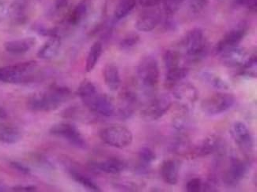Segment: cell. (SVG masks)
Returning a JSON list of instances; mask_svg holds the SVG:
<instances>
[{"mask_svg": "<svg viewBox=\"0 0 257 192\" xmlns=\"http://www.w3.org/2000/svg\"><path fill=\"white\" fill-rule=\"evenodd\" d=\"M92 113L97 114L105 118L113 116L116 108L112 100L106 94H99L95 102L90 109Z\"/></svg>", "mask_w": 257, "mask_h": 192, "instance_id": "d6986e66", "label": "cell"}, {"mask_svg": "<svg viewBox=\"0 0 257 192\" xmlns=\"http://www.w3.org/2000/svg\"><path fill=\"white\" fill-rule=\"evenodd\" d=\"M230 134L237 146L244 152H250L253 148V138L248 128L243 122H235L230 128Z\"/></svg>", "mask_w": 257, "mask_h": 192, "instance_id": "30bf717a", "label": "cell"}, {"mask_svg": "<svg viewBox=\"0 0 257 192\" xmlns=\"http://www.w3.org/2000/svg\"><path fill=\"white\" fill-rule=\"evenodd\" d=\"M4 190H6V188L4 185L0 184V192H4Z\"/></svg>", "mask_w": 257, "mask_h": 192, "instance_id": "f6af8a7d", "label": "cell"}, {"mask_svg": "<svg viewBox=\"0 0 257 192\" xmlns=\"http://www.w3.org/2000/svg\"><path fill=\"white\" fill-rule=\"evenodd\" d=\"M136 96L131 92H125L121 96V105L119 106V114L122 118H128L134 112L136 104Z\"/></svg>", "mask_w": 257, "mask_h": 192, "instance_id": "cb8c5ba5", "label": "cell"}, {"mask_svg": "<svg viewBox=\"0 0 257 192\" xmlns=\"http://www.w3.org/2000/svg\"><path fill=\"white\" fill-rule=\"evenodd\" d=\"M173 90V96L177 101L188 106H192L199 98V92L193 85L188 83H180L176 85Z\"/></svg>", "mask_w": 257, "mask_h": 192, "instance_id": "4fadbf2b", "label": "cell"}, {"mask_svg": "<svg viewBox=\"0 0 257 192\" xmlns=\"http://www.w3.org/2000/svg\"><path fill=\"white\" fill-rule=\"evenodd\" d=\"M161 176L165 183L176 185L178 182V167L174 160L164 162L160 168Z\"/></svg>", "mask_w": 257, "mask_h": 192, "instance_id": "7402d4cb", "label": "cell"}, {"mask_svg": "<svg viewBox=\"0 0 257 192\" xmlns=\"http://www.w3.org/2000/svg\"><path fill=\"white\" fill-rule=\"evenodd\" d=\"M221 140L216 136H210L192 152L194 157H206L219 150Z\"/></svg>", "mask_w": 257, "mask_h": 192, "instance_id": "e0dca14e", "label": "cell"}, {"mask_svg": "<svg viewBox=\"0 0 257 192\" xmlns=\"http://www.w3.org/2000/svg\"><path fill=\"white\" fill-rule=\"evenodd\" d=\"M161 20V14L158 10H148L140 15L136 20V28L143 32H148L156 28Z\"/></svg>", "mask_w": 257, "mask_h": 192, "instance_id": "9a60e30c", "label": "cell"}, {"mask_svg": "<svg viewBox=\"0 0 257 192\" xmlns=\"http://www.w3.org/2000/svg\"><path fill=\"white\" fill-rule=\"evenodd\" d=\"M172 106L171 100L168 96L162 94L153 98L145 109L142 111V116L145 120L154 122L164 116Z\"/></svg>", "mask_w": 257, "mask_h": 192, "instance_id": "ba28073f", "label": "cell"}, {"mask_svg": "<svg viewBox=\"0 0 257 192\" xmlns=\"http://www.w3.org/2000/svg\"><path fill=\"white\" fill-rule=\"evenodd\" d=\"M7 14H8V12L4 6V4L0 2V19L4 18Z\"/></svg>", "mask_w": 257, "mask_h": 192, "instance_id": "7bdbcfd3", "label": "cell"}, {"mask_svg": "<svg viewBox=\"0 0 257 192\" xmlns=\"http://www.w3.org/2000/svg\"><path fill=\"white\" fill-rule=\"evenodd\" d=\"M37 44V40L34 37H27L23 39L8 41L4 44V49L9 54H23L30 52Z\"/></svg>", "mask_w": 257, "mask_h": 192, "instance_id": "2e32d148", "label": "cell"}, {"mask_svg": "<svg viewBox=\"0 0 257 192\" xmlns=\"http://www.w3.org/2000/svg\"><path fill=\"white\" fill-rule=\"evenodd\" d=\"M203 188L201 180L199 178H193L188 181L186 184V190L188 192H199Z\"/></svg>", "mask_w": 257, "mask_h": 192, "instance_id": "8d00e7d4", "label": "cell"}, {"mask_svg": "<svg viewBox=\"0 0 257 192\" xmlns=\"http://www.w3.org/2000/svg\"><path fill=\"white\" fill-rule=\"evenodd\" d=\"M139 159H140V168L145 170L156 159V154L151 148L143 146L139 152Z\"/></svg>", "mask_w": 257, "mask_h": 192, "instance_id": "4dcf8cb0", "label": "cell"}, {"mask_svg": "<svg viewBox=\"0 0 257 192\" xmlns=\"http://www.w3.org/2000/svg\"><path fill=\"white\" fill-rule=\"evenodd\" d=\"M248 172V164L238 158H232L229 168L224 176V182L227 186L235 188L242 181Z\"/></svg>", "mask_w": 257, "mask_h": 192, "instance_id": "8fae6325", "label": "cell"}, {"mask_svg": "<svg viewBox=\"0 0 257 192\" xmlns=\"http://www.w3.org/2000/svg\"><path fill=\"white\" fill-rule=\"evenodd\" d=\"M164 10L168 14H174L179 10L186 0H162Z\"/></svg>", "mask_w": 257, "mask_h": 192, "instance_id": "836d02e7", "label": "cell"}, {"mask_svg": "<svg viewBox=\"0 0 257 192\" xmlns=\"http://www.w3.org/2000/svg\"><path fill=\"white\" fill-rule=\"evenodd\" d=\"M102 54V44L100 42H96L92 45L86 61V72H90L95 68Z\"/></svg>", "mask_w": 257, "mask_h": 192, "instance_id": "83f0119b", "label": "cell"}, {"mask_svg": "<svg viewBox=\"0 0 257 192\" xmlns=\"http://www.w3.org/2000/svg\"><path fill=\"white\" fill-rule=\"evenodd\" d=\"M247 30L244 27H238L225 34L215 46V52L220 54L225 50L238 46L246 36Z\"/></svg>", "mask_w": 257, "mask_h": 192, "instance_id": "7c38bea8", "label": "cell"}, {"mask_svg": "<svg viewBox=\"0 0 257 192\" xmlns=\"http://www.w3.org/2000/svg\"><path fill=\"white\" fill-rule=\"evenodd\" d=\"M14 192H36L37 188L34 186H27V185H19V186H14L12 188Z\"/></svg>", "mask_w": 257, "mask_h": 192, "instance_id": "b9f144b4", "label": "cell"}, {"mask_svg": "<svg viewBox=\"0 0 257 192\" xmlns=\"http://www.w3.org/2000/svg\"><path fill=\"white\" fill-rule=\"evenodd\" d=\"M137 76L142 86L148 90H153L159 84L160 70L159 64L152 56L144 57L137 67Z\"/></svg>", "mask_w": 257, "mask_h": 192, "instance_id": "277c9868", "label": "cell"}, {"mask_svg": "<svg viewBox=\"0 0 257 192\" xmlns=\"http://www.w3.org/2000/svg\"><path fill=\"white\" fill-rule=\"evenodd\" d=\"M51 135L64 138L75 148L85 150L87 148L85 138L79 130L74 124L69 123H59L50 128Z\"/></svg>", "mask_w": 257, "mask_h": 192, "instance_id": "52a82bcc", "label": "cell"}, {"mask_svg": "<svg viewBox=\"0 0 257 192\" xmlns=\"http://www.w3.org/2000/svg\"><path fill=\"white\" fill-rule=\"evenodd\" d=\"M71 176L75 182L82 185L87 190H91V192H101L100 188L90 178H88L84 174L77 172L75 170H71Z\"/></svg>", "mask_w": 257, "mask_h": 192, "instance_id": "f546056e", "label": "cell"}, {"mask_svg": "<svg viewBox=\"0 0 257 192\" xmlns=\"http://www.w3.org/2000/svg\"><path fill=\"white\" fill-rule=\"evenodd\" d=\"M236 104V98L232 94L218 93L206 98L202 102V110L208 116L222 114L231 109Z\"/></svg>", "mask_w": 257, "mask_h": 192, "instance_id": "8992f818", "label": "cell"}, {"mask_svg": "<svg viewBox=\"0 0 257 192\" xmlns=\"http://www.w3.org/2000/svg\"><path fill=\"white\" fill-rule=\"evenodd\" d=\"M140 42V36L136 34H131L122 40L119 44V48L123 50H131L132 48L138 44Z\"/></svg>", "mask_w": 257, "mask_h": 192, "instance_id": "e575fe53", "label": "cell"}, {"mask_svg": "<svg viewBox=\"0 0 257 192\" xmlns=\"http://www.w3.org/2000/svg\"><path fill=\"white\" fill-rule=\"evenodd\" d=\"M77 94L82 100L84 106L87 108L88 110H90L95 102L100 93L98 92L95 85L89 80H85L79 85L77 90Z\"/></svg>", "mask_w": 257, "mask_h": 192, "instance_id": "5bb4252c", "label": "cell"}, {"mask_svg": "<svg viewBox=\"0 0 257 192\" xmlns=\"http://www.w3.org/2000/svg\"><path fill=\"white\" fill-rule=\"evenodd\" d=\"M104 83L112 92H116L121 86V78L119 68L113 63L105 66L103 70Z\"/></svg>", "mask_w": 257, "mask_h": 192, "instance_id": "ffe728a7", "label": "cell"}, {"mask_svg": "<svg viewBox=\"0 0 257 192\" xmlns=\"http://www.w3.org/2000/svg\"><path fill=\"white\" fill-rule=\"evenodd\" d=\"M8 114H7L6 111L4 110L2 108H0V119L7 118Z\"/></svg>", "mask_w": 257, "mask_h": 192, "instance_id": "ee69618b", "label": "cell"}, {"mask_svg": "<svg viewBox=\"0 0 257 192\" xmlns=\"http://www.w3.org/2000/svg\"><path fill=\"white\" fill-rule=\"evenodd\" d=\"M70 89L60 86H53L44 92L34 94L27 101L30 110L40 113H48L56 110L70 100Z\"/></svg>", "mask_w": 257, "mask_h": 192, "instance_id": "6da1fadb", "label": "cell"}, {"mask_svg": "<svg viewBox=\"0 0 257 192\" xmlns=\"http://www.w3.org/2000/svg\"><path fill=\"white\" fill-rule=\"evenodd\" d=\"M187 124H188V122H187V119L185 116H177L174 119V126L177 130H185V128L187 127Z\"/></svg>", "mask_w": 257, "mask_h": 192, "instance_id": "ab89813d", "label": "cell"}, {"mask_svg": "<svg viewBox=\"0 0 257 192\" xmlns=\"http://www.w3.org/2000/svg\"><path fill=\"white\" fill-rule=\"evenodd\" d=\"M163 61H164L166 68L168 70L176 68L180 66V62H181V54L179 52L176 50H167L163 56Z\"/></svg>", "mask_w": 257, "mask_h": 192, "instance_id": "d6a6232c", "label": "cell"}, {"mask_svg": "<svg viewBox=\"0 0 257 192\" xmlns=\"http://www.w3.org/2000/svg\"><path fill=\"white\" fill-rule=\"evenodd\" d=\"M187 58L192 62H198L206 58L208 53V42L203 32L195 28L188 32L183 41Z\"/></svg>", "mask_w": 257, "mask_h": 192, "instance_id": "7a4b0ae2", "label": "cell"}, {"mask_svg": "<svg viewBox=\"0 0 257 192\" xmlns=\"http://www.w3.org/2000/svg\"><path fill=\"white\" fill-rule=\"evenodd\" d=\"M188 70L186 68L178 66L176 68L168 70L166 76V87L169 89H173L176 85L181 83L183 80L188 76Z\"/></svg>", "mask_w": 257, "mask_h": 192, "instance_id": "484cf974", "label": "cell"}, {"mask_svg": "<svg viewBox=\"0 0 257 192\" xmlns=\"http://www.w3.org/2000/svg\"><path fill=\"white\" fill-rule=\"evenodd\" d=\"M10 166L12 167L15 171L23 174V175H29L30 174V170L28 167L26 166L25 164L22 163L17 162H12L10 163Z\"/></svg>", "mask_w": 257, "mask_h": 192, "instance_id": "f35d334b", "label": "cell"}, {"mask_svg": "<svg viewBox=\"0 0 257 192\" xmlns=\"http://www.w3.org/2000/svg\"><path fill=\"white\" fill-rule=\"evenodd\" d=\"M186 1H188V6L194 14L203 12L209 4V0H186Z\"/></svg>", "mask_w": 257, "mask_h": 192, "instance_id": "d590c367", "label": "cell"}, {"mask_svg": "<svg viewBox=\"0 0 257 192\" xmlns=\"http://www.w3.org/2000/svg\"><path fill=\"white\" fill-rule=\"evenodd\" d=\"M92 167L98 172L116 175L124 171L127 164L120 159L112 158L101 162L93 163Z\"/></svg>", "mask_w": 257, "mask_h": 192, "instance_id": "ac0fdd59", "label": "cell"}, {"mask_svg": "<svg viewBox=\"0 0 257 192\" xmlns=\"http://www.w3.org/2000/svg\"><path fill=\"white\" fill-rule=\"evenodd\" d=\"M203 80H205L206 83L212 86L213 88L219 90H228L229 89V84L225 80L219 78V76L211 74V72H203L202 74Z\"/></svg>", "mask_w": 257, "mask_h": 192, "instance_id": "1f68e13d", "label": "cell"}, {"mask_svg": "<svg viewBox=\"0 0 257 192\" xmlns=\"http://www.w3.org/2000/svg\"><path fill=\"white\" fill-rule=\"evenodd\" d=\"M61 42L57 36H51L49 40L40 48L38 52V57L41 60H50L54 58L59 54Z\"/></svg>", "mask_w": 257, "mask_h": 192, "instance_id": "44dd1931", "label": "cell"}, {"mask_svg": "<svg viewBox=\"0 0 257 192\" xmlns=\"http://www.w3.org/2000/svg\"><path fill=\"white\" fill-rule=\"evenodd\" d=\"M162 0H139L140 6L144 8H152L160 4Z\"/></svg>", "mask_w": 257, "mask_h": 192, "instance_id": "60d3db41", "label": "cell"}, {"mask_svg": "<svg viewBox=\"0 0 257 192\" xmlns=\"http://www.w3.org/2000/svg\"><path fill=\"white\" fill-rule=\"evenodd\" d=\"M136 0H121L116 6L114 15L116 20H122L130 14L136 8Z\"/></svg>", "mask_w": 257, "mask_h": 192, "instance_id": "f1b7e54d", "label": "cell"}, {"mask_svg": "<svg viewBox=\"0 0 257 192\" xmlns=\"http://www.w3.org/2000/svg\"><path fill=\"white\" fill-rule=\"evenodd\" d=\"M220 56L226 66L240 68L248 64L253 54H250L244 48L236 46L225 50Z\"/></svg>", "mask_w": 257, "mask_h": 192, "instance_id": "9c48e42d", "label": "cell"}, {"mask_svg": "<svg viewBox=\"0 0 257 192\" xmlns=\"http://www.w3.org/2000/svg\"><path fill=\"white\" fill-rule=\"evenodd\" d=\"M22 138V134L18 128L8 124H0V142L8 145L17 144Z\"/></svg>", "mask_w": 257, "mask_h": 192, "instance_id": "603a6c76", "label": "cell"}, {"mask_svg": "<svg viewBox=\"0 0 257 192\" xmlns=\"http://www.w3.org/2000/svg\"><path fill=\"white\" fill-rule=\"evenodd\" d=\"M36 68L37 62L34 61L0 67V82L12 84L26 83L32 78Z\"/></svg>", "mask_w": 257, "mask_h": 192, "instance_id": "3957f363", "label": "cell"}, {"mask_svg": "<svg viewBox=\"0 0 257 192\" xmlns=\"http://www.w3.org/2000/svg\"><path fill=\"white\" fill-rule=\"evenodd\" d=\"M238 6L248 8L251 12H255L257 8V0H235Z\"/></svg>", "mask_w": 257, "mask_h": 192, "instance_id": "74e56055", "label": "cell"}, {"mask_svg": "<svg viewBox=\"0 0 257 192\" xmlns=\"http://www.w3.org/2000/svg\"><path fill=\"white\" fill-rule=\"evenodd\" d=\"M100 136L104 144L118 149L127 148L133 140L130 130L121 126H112L104 128L101 132Z\"/></svg>", "mask_w": 257, "mask_h": 192, "instance_id": "5b68a950", "label": "cell"}, {"mask_svg": "<svg viewBox=\"0 0 257 192\" xmlns=\"http://www.w3.org/2000/svg\"><path fill=\"white\" fill-rule=\"evenodd\" d=\"M28 4L26 0H15L12 4L8 12V14L13 19L16 23H23L26 18V10H27Z\"/></svg>", "mask_w": 257, "mask_h": 192, "instance_id": "4316f807", "label": "cell"}, {"mask_svg": "<svg viewBox=\"0 0 257 192\" xmlns=\"http://www.w3.org/2000/svg\"><path fill=\"white\" fill-rule=\"evenodd\" d=\"M90 6V0H82L81 2H78L70 14L68 22L73 26L80 24L86 17Z\"/></svg>", "mask_w": 257, "mask_h": 192, "instance_id": "d4e9b609", "label": "cell"}]
</instances>
